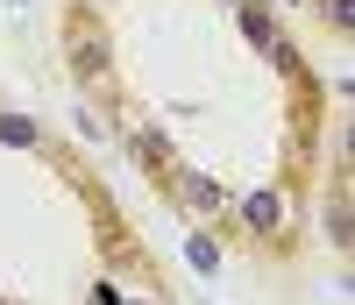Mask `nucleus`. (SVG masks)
<instances>
[{
  "label": "nucleus",
  "instance_id": "obj_1",
  "mask_svg": "<svg viewBox=\"0 0 355 305\" xmlns=\"http://www.w3.org/2000/svg\"><path fill=\"white\" fill-rule=\"evenodd\" d=\"M0 142H36V128H28L21 114H0Z\"/></svg>",
  "mask_w": 355,
  "mask_h": 305
}]
</instances>
